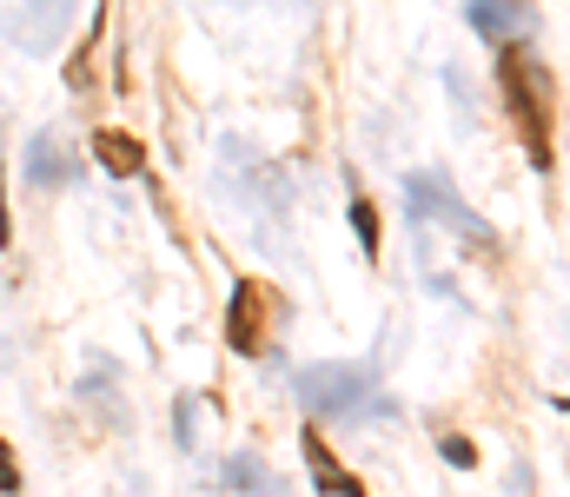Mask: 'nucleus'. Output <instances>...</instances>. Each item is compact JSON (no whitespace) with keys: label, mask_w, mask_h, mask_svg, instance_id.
Masks as SVG:
<instances>
[{"label":"nucleus","mask_w":570,"mask_h":497,"mask_svg":"<svg viewBox=\"0 0 570 497\" xmlns=\"http://www.w3.org/2000/svg\"><path fill=\"white\" fill-rule=\"evenodd\" d=\"M298 445H305V465H312V485H318L325 497H365V485H358V478H352V471H345V465H338L332 451H325V438H318V431H305Z\"/></svg>","instance_id":"20e7f679"},{"label":"nucleus","mask_w":570,"mask_h":497,"mask_svg":"<svg viewBox=\"0 0 570 497\" xmlns=\"http://www.w3.org/2000/svg\"><path fill=\"white\" fill-rule=\"evenodd\" d=\"M27 172H33V179H40V186H60V179H67V172H73V160H67V153H60V140H53V133H40V140H33V147H27Z\"/></svg>","instance_id":"0eeeda50"},{"label":"nucleus","mask_w":570,"mask_h":497,"mask_svg":"<svg viewBox=\"0 0 570 497\" xmlns=\"http://www.w3.org/2000/svg\"><path fill=\"white\" fill-rule=\"evenodd\" d=\"M298 391H305L312 411H358V391H372V378L352 371V365H318V371L298 378Z\"/></svg>","instance_id":"7ed1b4c3"},{"label":"nucleus","mask_w":570,"mask_h":497,"mask_svg":"<svg viewBox=\"0 0 570 497\" xmlns=\"http://www.w3.org/2000/svg\"><path fill=\"white\" fill-rule=\"evenodd\" d=\"M444 458H451L458 471H471V465H478V451H471V438H444Z\"/></svg>","instance_id":"9d476101"},{"label":"nucleus","mask_w":570,"mask_h":497,"mask_svg":"<svg viewBox=\"0 0 570 497\" xmlns=\"http://www.w3.org/2000/svg\"><path fill=\"white\" fill-rule=\"evenodd\" d=\"M266 312H273V292H266L259 279H239L233 299H226V345L253 358V351L266 345Z\"/></svg>","instance_id":"f03ea898"},{"label":"nucleus","mask_w":570,"mask_h":497,"mask_svg":"<svg viewBox=\"0 0 570 497\" xmlns=\"http://www.w3.org/2000/svg\"><path fill=\"white\" fill-rule=\"evenodd\" d=\"M352 232H358L365 259H379V206L372 199H352Z\"/></svg>","instance_id":"6e6552de"},{"label":"nucleus","mask_w":570,"mask_h":497,"mask_svg":"<svg viewBox=\"0 0 570 497\" xmlns=\"http://www.w3.org/2000/svg\"><path fill=\"white\" fill-rule=\"evenodd\" d=\"M100 40H107V7L87 20V40H80V47H73V60H67V87H73V93H87V87H94V60H100Z\"/></svg>","instance_id":"423d86ee"},{"label":"nucleus","mask_w":570,"mask_h":497,"mask_svg":"<svg viewBox=\"0 0 570 497\" xmlns=\"http://www.w3.org/2000/svg\"><path fill=\"white\" fill-rule=\"evenodd\" d=\"M94 153H100V166H107L114 179H134V172L146 166V147L134 140V133H114V127H107V133L94 140Z\"/></svg>","instance_id":"39448f33"},{"label":"nucleus","mask_w":570,"mask_h":497,"mask_svg":"<svg viewBox=\"0 0 570 497\" xmlns=\"http://www.w3.org/2000/svg\"><path fill=\"white\" fill-rule=\"evenodd\" d=\"M498 87H504V107H511V120H518V133H524L531 166L551 172V166H558V147H551V127H558V113H551V67H544L531 47H511Z\"/></svg>","instance_id":"f257e3e1"},{"label":"nucleus","mask_w":570,"mask_h":497,"mask_svg":"<svg viewBox=\"0 0 570 497\" xmlns=\"http://www.w3.org/2000/svg\"><path fill=\"white\" fill-rule=\"evenodd\" d=\"M0 246H13V219H7V166H0Z\"/></svg>","instance_id":"9b49d317"},{"label":"nucleus","mask_w":570,"mask_h":497,"mask_svg":"<svg viewBox=\"0 0 570 497\" xmlns=\"http://www.w3.org/2000/svg\"><path fill=\"white\" fill-rule=\"evenodd\" d=\"M0 491L20 497V465H13V445H7V438H0Z\"/></svg>","instance_id":"1a4fd4ad"}]
</instances>
